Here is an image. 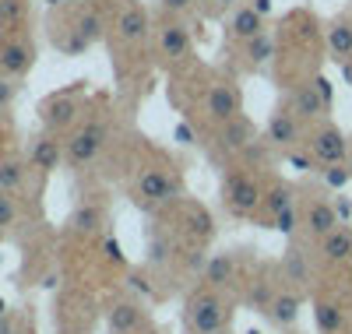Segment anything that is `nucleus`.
<instances>
[{"mask_svg":"<svg viewBox=\"0 0 352 334\" xmlns=\"http://www.w3.org/2000/svg\"><path fill=\"white\" fill-rule=\"evenodd\" d=\"M261 183L247 172V169H229L222 176V208L232 219H250L261 208Z\"/></svg>","mask_w":352,"mask_h":334,"instance_id":"nucleus-1","label":"nucleus"},{"mask_svg":"<svg viewBox=\"0 0 352 334\" xmlns=\"http://www.w3.org/2000/svg\"><path fill=\"white\" fill-rule=\"evenodd\" d=\"M187 331H197V334H222L226 331V320H229V310H226V299L219 296V289H201L190 302H187Z\"/></svg>","mask_w":352,"mask_h":334,"instance_id":"nucleus-2","label":"nucleus"},{"mask_svg":"<svg viewBox=\"0 0 352 334\" xmlns=\"http://www.w3.org/2000/svg\"><path fill=\"white\" fill-rule=\"evenodd\" d=\"M106 137H109L106 120H88V124H81V127L71 134V141H67V148H64V159H67L74 169L92 166V162L99 159V151L106 148Z\"/></svg>","mask_w":352,"mask_h":334,"instance_id":"nucleus-3","label":"nucleus"},{"mask_svg":"<svg viewBox=\"0 0 352 334\" xmlns=\"http://www.w3.org/2000/svg\"><path fill=\"white\" fill-rule=\"evenodd\" d=\"M307 151L320 166H338V162L349 159V141L335 124H317L307 137Z\"/></svg>","mask_w":352,"mask_h":334,"instance_id":"nucleus-4","label":"nucleus"},{"mask_svg":"<svg viewBox=\"0 0 352 334\" xmlns=\"http://www.w3.org/2000/svg\"><path fill=\"white\" fill-rule=\"evenodd\" d=\"M243 109V96H240V85L232 81H215L208 92H204V116L212 124H226Z\"/></svg>","mask_w":352,"mask_h":334,"instance_id":"nucleus-5","label":"nucleus"},{"mask_svg":"<svg viewBox=\"0 0 352 334\" xmlns=\"http://www.w3.org/2000/svg\"><path fill=\"white\" fill-rule=\"evenodd\" d=\"M134 194L148 204H169L180 197V176H169L166 169H144L134 183Z\"/></svg>","mask_w":352,"mask_h":334,"instance_id":"nucleus-6","label":"nucleus"},{"mask_svg":"<svg viewBox=\"0 0 352 334\" xmlns=\"http://www.w3.org/2000/svg\"><path fill=\"white\" fill-rule=\"evenodd\" d=\"M300 225H303V232L314 239V243H320L328 232H335L338 225H342V215H338V208L331 204V201H310L303 211H300Z\"/></svg>","mask_w":352,"mask_h":334,"instance_id":"nucleus-7","label":"nucleus"},{"mask_svg":"<svg viewBox=\"0 0 352 334\" xmlns=\"http://www.w3.org/2000/svg\"><path fill=\"white\" fill-rule=\"evenodd\" d=\"M148 28H152V21H148V11L141 4H124L116 21H113V32L120 39V46H141L148 39Z\"/></svg>","mask_w":352,"mask_h":334,"instance_id":"nucleus-8","label":"nucleus"},{"mask_svg":"<svg viewBox=\"0 0 352 334\" xmlns=\"http://www.w3.org/2000/svg\"><path fill=\"white\" fill-rule=\"evenodd\" d=\"M300 137H303V120L292 113V109H278V113H272V120H268V131H264V141H268L272 148H296L300 144Z\"/></svg>","mask_w":352,"mask_h":334,"instance_id":"nucleus-9","label":"nucleus"},{"mask_svg":"<svg viewBox=\"0 0 352 334\" xmlns=\"http://www.w3.org/2000/svg\"><path fill=\"white\" fill-rule=\"evenodd\" d=\"M159 53L169 64H180V60H187L194 53V39H190L184 21H162L159 25Z\"/></svg>","mask_w":352,"mask_h":334,"instance_id":"nucleus-10","label":"nucleus"},{"mask_svg":"<svg viewBox=\"0 0 352 334\" xmlns=\"http://www.w3.org/2000/svg\"><path fill=\"white\" fill-rule=\"evenodd\" d=\"M36 64V46L28 43V39H8V43H0V74H8V78H21L28 74Z\"/></svg>","mask_w":352,"mask_h":334,"instance_id":"nucleus-11","label":"nucleus"},{"mask_svg":"<svg viewBox=\"0 0 352 334\" xmlns=\"http://www.w3.org/2000/svg\"><path fill=\"white\" fill-rule=\"evenodd\" d=\"M264 32V14H257L250 4H236L226 21V39L229 43H250L254 36Z\"/></svg>","mask_w":352,"mask_h":334,"instance_id":"nucleus-12","label":"nucleus"},{"mask_svg":"<svg viewBox=\"0 0 352 334\" xmlns=\"http://www.w3.org/2000/svg\"><path fill=\"white\" fill-rule=\"evenodd\" d=\"M292 113H296L303 124H317V120L328 113V102L320 99V92H317V81L300 85L296 92H292Z\"/></svg>","mask_w":352,"mask_h":334,"instance_id":"nucleus-13","label":"nucleus"},{"mask_svg":"<svg viewBox=\"0 0 352 334\" xmlns=\"http://www.w3.org/2000/svg\"><path fill=\"white\" fill-rule=\"evenodd\" d=\"M254 137H257V134H254V124H250L243 113H236L232 120L219 124V144H222L226 151H243Z\"/></svg>","mask_w":352,"mask_h":334,"instance_id":"nucleus-14","label":"nucleus"},{"mask_svg":"<svg viewBox=\"0 0 352 334\" xmlns=\"http://www.w3.org/2000/svg\"><path fill=\"white\" fill-rule=\"evenodd\" d=\"M74 120H78V102H74L71 96H56V99H50V102L43 106V124H46L50 134L71 127Z\"/></svg>","mask_w":352,"mask_h":334,"instance_id":"nucleus-15","label":"nucleus"},{"mask_svg":"<svg viewBox=\"0 0 352 334\" xmlns=\"http://www.w3.org/2000/svg\"><path fill=\"white\" fill-rule=\"evenodd\" d=\"M320 260L324 264H345L352 260V229L338 225L335 232H328L320 239Z\"/></svg>","mask_w":352,"mask_h":334,"instance_id":"nucleus-16","label":"nucleus"},{"mask_svg":"<svg viewBox=\"0 0 352 334\" xmlns=\"http://www.w3.org/2000/svg\"><path fill=\"white\" fill-rule=\"evenodd\" d=\"M282 271H285L289 285H296V289L310 285V260H307V250L300 247V243H289V250L282 257Z\"/></svg>","mask_w":352,"mask_h":334,"instance_id":"nucleus-17","label":"nucleus"},{"mask_svg":"<svg viewBox=\"0 0 352 334\" xmlns=\"http://www.w3.org/2000/svg\"><path fill=\"white\" fill-rule=\"evenodd\" d=\"M60 159H64V148H60V141L56 137H39L36 144H32V151H28V162H32V169H39V172H53L56 166H60Z\"/></svg>","mask_w":352,"mask_h":334,"instance_id":"nucleus-18","label":"nucleus"},{"mask_svg":"<svg viewBox=\"0 0 352 334\" xmlns=\"http://www.w3.org/2000/svg\"><path fill=\"white\" fill-rule=\"evenodd\" d=\"M109 331L113 334H138V331H144L141 307H134V302H116V307L109 310Z\"/></svg>","mask_w":352,"mask_h":334,"instance_id":"nucleus-19","label":"nucleus"},{"mask_svg":"<svg viewBox=\"0 0 352 334\" xmlns=\"http://www.w3.org/2000/svg\"><path fill=\"white\" fill-rule=\"evenodd\" d=\"M268 317L278 327H292V324H296V317H300V292L278 289L275 299H272V307H268Z\"/></svg>","mask_w":352,"mask_h":334,"instance_id":"nucleus-20","label":"nucleus"},{"mask_svg":"<svg viewBox=\"0 0 352 334\" xmlns=\"http://www.w3.org/2000/svg\"><path fill=\"white\" fill-rule=\"evenodd\" d=\"M232 278H236V257L232 254H219L204 264V285L208 289H226Z\"/></svg>","mask_w":352,"mask_h":334,"instance_id":"nucleus-21","label":"nucleus"},{"mask_svg":"<svg viewBox=\"0 0 352 334\" xmlns=\"http://www.w3.org/2000/svg\"><path fill=\"white\" fill-rule=\"evenodd\" d=\"M314 324H317L320 334H338L345 327V310L331 299H317L314 302Z\"/></svg>","mask_w":352,"mask_h":334,"instance_id":"nucleus-22","label":"nucleus"},{"mask_svg":"<svg viewBox=\"0 0 352 334\" xmlns=\"http://www.w3.org/2000/svg\"><path fill=\"white\" fill-rule=\"evenodd\" d=\"M328 46H331V56L338 64L352 60V21H335L328 28Z\"/></svg>","mask_w":352,"mask_h":334,"instance_id":"nucleus-23","label":"nucleus"},{"mask_svg":"<svg viewBox=\"0 0 352 334\" xmlns=\"http://www.w3.org/2000/svg\"><path fill=\"white\" fill-rule=\"evenodd\" d=\"M285 208H292V190L285 183H272L268 190L261 194V208L257 211H264L268 219H275L278 211H285Z\"/></svg>","mask_w":352,"mask_h":334,"instance_id":"nucleus-24","label":"nucleus"},{"mask_svg":"<svg viewBox=\"0 0 352 334\" xmlns=\"http://www.w3.org/2000/svg\"><path fill=\"white\" fill-rule=\"evenodd\" d=\"M99 225H102V208H99V204H81L74 215H71V229L81 232V236L96 232Z\"/></svg>","mask_w":352,"mask_h":334,"instance_id":"nucleus-25","label":"nucleus"},{"mask_svg":"<svg viewBox=\"0 0 352 334\" xmlns=\"http://www.w3.org/2000/svg\"><path fill=\"white\" fill-rule=\"evenodd\" d=\"M25 187V162L21 159H0V190H21Z\"/></svg>","mask_w":352,"mask_h":334,"instance_id":"nucleus-26","label":"nucleus"},{"mask_svg":"<svg viewBox=\"0 0 352 334\" xmlns=\"http://www.w3.org/2000/svg\"><path fill=\"white\" fill-rule=\"evenodd\" d=\"M247 46V60L257 67V64H268V60L275 56V39L268 36V32H261V36H254L250 43H243Z\"/></svg>","mask_w":352,"mask_h":334,"instance_id":"nucleus-27","label":"nucleus"},{"mask_svg":"<svg viewBox=\"0 0 352 334\" xmlns=\"http://www.w3.org/2000/svg\"><path fill=\"white\" fill-rule=\"evenodd\" d=\"M190 236H194V243H208V239L215 236L212 215H208L204 208H197V204H190Z\"/></svg>","mask_w":352,"mask_h":334,"instance_id":"nucleus-28","label":"nucleus"},{"mask_svg":"<svg viewBox=\"0 0 352 334\" xmlns=\"http://www.w3.org/2000/svg\"><path fill=\"white\" fill-rule=\"evenodd\" d=\"M74 32H78L85 43L102 39V18H99V14H92V11H85V14L78 18V28H74Z\"/></svg>","mask_w":352,"mask_h":334,"instance_id":"nucleus-29","label":"nucleus"},{"mask_svg":"<svg viewBox=\"0 0 352 334\" xmlns=\"http://www.w3.org/2000/svg\"><path fill=\"white\" fill-rule=\"evenodd\" d=\"M275 292H278V289H275L272 282L257 278V282H254V289H250V307H254V310H264V313H268V307H272Z\"/></svg>","mask_w":352,"mask_h":334,"instance_id":"nucleus-30","label":"nucleus"},{"mask_svg":"<svg viewBox=\"0 0 352 334\" xmlns=\"http://www.w3.org/2000/svg\"><path fill=\"white\" fill-rule=\"evenodd\" d=\"M272 229H278V232L292 236V232L300 229V211H296V208H285V211H278V215L272 219Z\"/></svg>","mask_w":352,"mask_h":334,"instance_id":"nucleus-31","label":"nucleus"},{"mask_svg":"<svg viewBox=\"0 0 352 334\" xmlns=\"http://www.w3.org/2000/svg\"><path fill=\"white\" fill-rule=\"evenodd\" d=\"M14 219H18V204H14V197H11L8 190H0V229H11Z\"/></svg>","mask_w":352,"mask_h":334,"instance_id":"nucleus-32","label":"nucleus"},{"mask_svg":"<svg viewBox=\"0 0 352 334\" xmlns=\"http://www.w3.org/2000/svg\"><path fill=\"white\" fill-rule=\"evenodd\" d=\"M0 18L14 28V25L25 18V0H0Z\"/></svg>","mask_w":352,"mask_h":334,"instance_id":"nucleus-33","label":"nucleus"},{"mask_svg":"<svg viewBox=\"0 0 352 334\" xmlns=\"http://www.w3.org/2000/svg\"><path fill=\"white\" fill-rule=\"evenodd\" d=\"M148 260H152V264H166V260H169V239L155 236V239L148 243Z\"/></svg>","mask_w":352,"mask_h":334,"instance_id":"nucleus-34","label":"nucleus"},{"mask_svg":"<svg viewBox=\"0 0 352 334\" xmlns=\"http://www.w3.org/2000/svg\"><path fill=\"white\" fill-rule=\"evenodd\" d=\"M18 96V78H8V74H0V106H11Z\"/></svg>","mask_w":352,"mask_h":334,"instance_id":"nucleus-35","label":"nucleus"},{"mask_svg":"<svg viewBox=\"0 0 352 334\" xmlns=\"http://www.w3.org/2000/svg\"><path fill=\"white\" fill-rule=\"evenodd\" d=\"M349 176H352V169H349V166L342 169V162H338V166H328V172H324V179H328L331 187H345Z\"/></svg>","mask_w":352,"mask_h":334,"instance_id":"nucleus-36","label":"nucleus"},{"mask_svg":"<svg viewBox=\"0 0 352 334\" xmlns=\"http://www.w3.org/2000/svg\"><path fill=\"white\" fill-rule=\"evenodd\" d=\"M194 4H197V0H162V8H166L169 14H187Z\"/></svg>","mask_w":352,"mask_h":334,"instance_id":"nucleus-37","label":"nucleus"},{"mask_svg":"<svg viewBox=\"0 0 352 334\" xmlns=\"http://www.w3.org/2000/svg\"><path fill=\"white\" fill-rule=\"evenodd\" d=\"M317 92H320V99L331 106V85H328V78H317Z\"/></svg>","mask_w":352,"mask_h":334,"instance_id":"nucleus-38","label":"nucleus"},{"mask_svg":"<svg viewBox=\"0 0 352 334\" xmlns=\"http://www.w3.org/2000/svg\"><path fill=\"white\" fill-rule=\"evenodd\" d=\"M0 334H14V320L4 313V317H0Z\"/></svg>","mask_w":352,"mask_h":334,"instance_id":"nucleus-39","label":"nucleus"},{"mask_svg":"<svg viewBox=\"0 0 352 334\" xmlns=\"http://www.w3.org/2000/svg\"><path fill=\"white\" fill-rule=\"evenodd\" d=\"M250 8H254L257 14H268V11H272V0H254V4H250Z\"/></svg>","mask_w":352,"mask_h":334,"instance_id":"nucleus-40","label":"nucleus"},{"mask_svg":"<svg viewBox=\"0 0 352 334\" xmlns=\"http://www.w3.org/2000/svg\"><path fill=\"white\" fill-rule=\"evenodd\" d=\"M240 4V0H212V8L215 11H222V8H236Z\"/></svg>","mask_w":352,"mask_h":334,"instance_id":"nucleus-41","label":"nucleus"},{"mask_svg":"<svg viewBox=\"0 0 352 334\" xmlns=\"http://www.w3.org/2000/svg\"><path fill=\"white\" fill-rule=\"evenodd\" d=\"M8 32H11V25H8L4 18H0V43H8Z\"/></svg>","mask_w":352,"mask_h":334,"instance_id":"nucleus-42","label":"nucleus"},{"mask_svg":"<svg viewBox=\"0 0 352 334\" xmlns=\"http://www.w3.org/2000/svg\"><path fill=\"white\" fill-rule=\"evenodd\" d=\"M176 137H180L184 144H190V131H187V127H180V131H176Z\"/></svg>","mask_w":352,"mask_h":334,"instance_id":"nucleus-43","label":"nucleus"},{"mask_svg":"<svg viewBox=\"0 0 352 334\" xmlns=\"http://www.w3.org/2000/svg\"><path fill=\"white\" fill-rule=\"evenodd\" d=\"M4 310H8V307H4V299H0V317H4Z\"/></svg>","mask_w":352,"mask_h":334,"instance_id":"nucleus-44","label":"nucleus"},{"mask_svg":"<svg viewBox=\"0 0 352 334\" xmlns=\"http://www.w3.org/2000/svg\"><path fill=\"white\" fill-rule=\"evenodd\" d=\"M0 148H4V137H0Z\"/></svg>","mask_w":352,"mask_h":334,"instance_id":"nucleus-45","label":"nucleus"},{"mask_svg":"<svg viewBox=\"0 0 352 334\" xmlns=\"http://www.w3.org/2000/svg\"><path fill=\"white\" fill-rule=\"evenodd\" d=\"M138 334H148V331H138Z\"/></svg>","mask_w":352,"mask_h":334,"instance_id":"nucleus-46","label":"nucleus"},{"mask_svg":"<svg viewBox=\"0 0 352 334\" xmlns=\"http://www.w3.org/2000/svg\"><path fill=\"white\" fill-rule=\"evenodd\" d=\"M190 334H197V331H190Z\"/></svg>","mask_w":352,"mask_h":334,"instance_id":"nucleus-47","label":"nucleus"}]
</instances>
